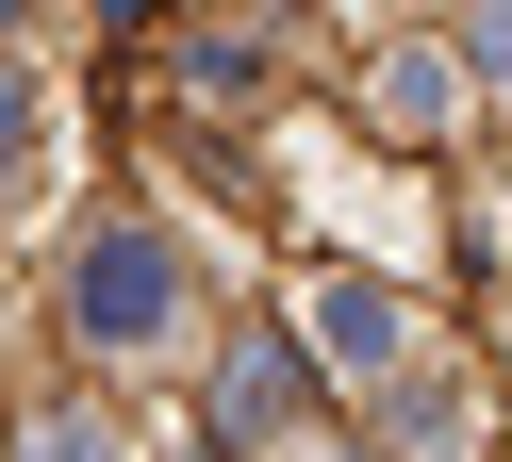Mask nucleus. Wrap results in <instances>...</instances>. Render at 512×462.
I'll use <instances>...</instances> for the list:
<instances>
[{"label": "nucleus", "instance_id": "obj_4", "mask_svg": "<svg viewBox=\"0 0 512 462\" xmlns=\"http://www.w3.org/2000/svg\"><path fill=\"white\" fill-rule=\"evenodd\" d=\"M34 462H116V446H100V413H50V429H34Z\"/></svg>", "mask_w": 512, "mask_h": 462}, {"label": "nucleus", "instance_id": "obj_2", "mask_svg": "<svg viewBox=\"0 0 512 462\" xmlns=\"http://www.w3.org/2000/svg\"><path fill=\"white\" fill-rule=\"evenodd\" d=\"M281 413H298V363H281V347H265V330H248V347H232V363H215V446H265V429H281Z\"/></svg>", "mask_w": 512, "mask_h": 462}, {"label": "nucleus", "instance_id": "obj_1", "mask_svg": "<svg viewBox=\"0 0 512 462\" xmlns=\"http://www.w3.org/2000/svg\"><path fill=\"white\" fill-rule=\"evenodd\" d=\"M67 314H83V347L149 363V347L182 330V264H166V231H83V264H67Z\"/></svg>", "mask_w": 512, "mask_h": 462}, {"label": "nucleus", "instance_id": "obj_5", "mask_svg": "<svg viewBox=\"0 0 512 462\" xmlns=\"http://www.w3.org/2000/svg\"><path fill=\"white\" fill-rule=\"evenodd\" d=\"M463 66H479V83H512V17H479V33H463Z\"/></svg>", "mask_w": 512, "mask_h": 462}, {"label": "nucleus", "instance_id": "obj_3", "mask_svg": "<svg viewBox=\"0 0 512 462\" xmlns=\"http://www.w3.org/2000/svg\"><path fill=\"white\" fill-rule=\"evenodd\" d=\"M314 330H331V363H397V297H364V281H331Z\"/></svg>", "mask_w": 512, "mask_h": 462}]
</instances>
